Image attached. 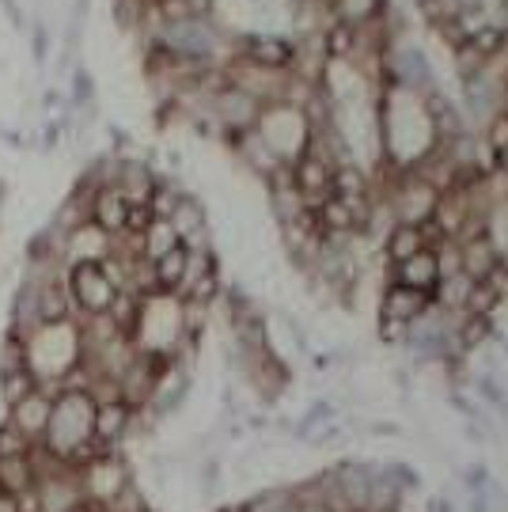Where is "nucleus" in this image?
<instances>
[{"label": "nucleus", "instance_id": "obj_1", "mask_svg": "<svg viewBox=\"0 0 508 512\" xmlns=\"http://www.w3.org/2000/svg\"><path fill=\"white\" fill-rule=\"evenodd\" d=\"M23 346H27L31 376L42 387H50V391L65 384V376L73 368L84 365V338H80L76 319H69V323H42V327H35L23 338Z\"/></svg>", "mask_w": 508, "mask_h": 512}, {"label": "nucleus", "instance_id": "obj_2", "mask_svg": "<svg viewBox=\"0 0 508 512\" xmlns=\"http://www.w3.org/2000/svg\"><path fill=\"white\" fill-rule=\"evenodd\" d=\"M186 334V311L179 293H145L137 319L129 327V342L145 357H175Z\"/></svg>", "mask_w": 508, "mask_h": 512}, {"label": "nucleus", "instance_id": "obj_3", "mask_svg": "<svg viewBox=\"0 0 508 512\" xmlns=\"http://www.w3.org/2000/svg\"><path fill=\"white\" fill-rule=\"evenodd\" d=\"M254 133L266 141V148H270L281 164H289V167L296 164L300 156H308V148H311L308 110L292 107V103H270V107H262Z\"/></svg>", "mask_w": 508, "mask_h": 512}, {"label": "nucleus", "instance_id": "obj_4", "mask_svg": "<svg viewBox=\"0 0 508 512\" xmlns=\"http://www.w3.org/2000/svg\"><path fill=\"white\" fill-rule=\"evenodd\" d=\"M65 289H69V300L76 308V319L110 315L114 300L122 293V285L107 270V262H73V266H65Z\"/></svg>", "mask_w": 508, "mask_h": 512}, {"label": "nucleus", "instance_id": "obj_5", "mask_svg": "<svg viewBox=\"0 0 508 512\" xmlns=\"http://www.w3.org/2000/svg\"><path fill=\"white\" fill-rule=\"evenodd\" d=\"M80 478H84V494H88L91 505L107 509L114 497H122L137 482V467L126 452H103L80 471Z\"/></svg>", "mask_w": 508, "mask_h": 512}, {"label": "nucleus", "instance_id": "obj_6", "mask_svg": "<svg viewBox=\"0 0 508 512\" xmlns=\"http://www.w3.org/2000/svg\"><path fill=\"white\" fill-rule=\"evenodd\" d=\"M236 61H251L262 69H277V73H292V61H296V38L285 35H236Z\"/></svg>", "mask_w": 508, "mask_h": 512}, {"label": "nucleus", "instance_id": "obj_7", "mask_svg": "<svg viewBox=\"0 0 508 512\" xmlns=\"http://www.w3.org/2000/svg\"><path fill=\"white\" fill-rule=\"evenodd\" d=\"M54 395L57 391H50V387H38L27 399H19L16 406H8V410H4V421H8L16 433H23L31 444H42L46 425H50V410H54Z\"/></svg>", "mask_w": 508, "mask_h": 512}, {"label": "nucleus", "instance_id": "obj_8", "mask_svg": "<svg viewBox=\"0 0 508 512\" xmlns=\"http://www.w3.org/2000/svg\"><path fill=\"white\" fill-rule=\"evenodd\" d=\"M292 183L300 190V198L308 202V209H315L319 202H327L330 198V183H334V164L323 160V156H300L296 164H292Z\"/></svg>", "mask_w": 508, "mask_h": 512}, {"label": "nucleus", "instance_id": "obj_9", "mask_svg": "<svg viewBox=\"0 0 508 512\" xmlns=\"http://www.w3.org/2000/svg\"><path fill=\"white\" fill-rule=\"evenodd\" d=\"M429 304H433V293H421V289H410V285H399V281H387L380 296H376V315L414 323L418 315L429 311Z\"/></svg>", "mask_w": 508, "mask_h": 512}, {"label": "nucleus", "instance_id": "obj_10", "mask_svg": "<svg viewBox=\"0 0 508 512\" xmlns=\"http://www.w3.org/2000/svg\"><path fill=\"white\" fill-rule=\"evenodd\" d=\"M126 213H129V202L118 186L114 183L95 186V194H91V224H95V228H103L107 236H122Z\"/></svg>", "mask_w": 508, "mask_h": 512}, {"label": "nucleus", "instance_id": "obj_11", "mask_svg": "<svg viewBox=\"0 0 508 512\" xmlns=\"http://www.w3.org/2000/svg\"><path fill=\"white\" fill-rule=\"evenodd\" d=\"M421 251H429V239L421 232V224H395L380 243V258L387 262V270L406 262V258L421 255Z\"/></svg>", "mask_w": 508, "mask_h": 512}, {"label": "nucleus", "instance_id": "obj_12", "mask_svg": "<svg viewBox=\"0 0 508 512\" xmlns=\"http://www.w3.org/2000/svg\"><path fill=\"white\" fill-rule=\"evenodd\" d=\"M387 281H399V285H410V289H421V293H433L436 281H440V266H436L433 247L414 258H406L399 266H391V270H387Z\"/></svg>", "mask_w": 508, "mask_h": 512}, {"label": "nucleus", "instance_id": "obj_13", "mask_svg": "<svg viewBox=\"0 0 508 512\" xmlns=\"http://www.w3.org/2000/svg\"><path fill=\"white\" fill-rule=\"evenodd\" d=\"M459 247H463V274H471L474 281H486L493 270L505 266V258L497 255V247L490 243V236L459 239Z\"/></svg>", "mask_w": 508, "mask_h": 512}, {"label": "nucleus", "instance_id": "obj_14", "mask_svg": "<svg viewBox=\"0 0 508 512\" xmlns=\"http://www.w3.org/2000/svg\"><path fill=\"white\" fill-rule=\"evenodd\" d=\"M186 274H190V251H186L182 243L175 247V251H167L164 258H156V262H152L156 293H182Z\"/></svg>", "mask_w": 508, "mask_h": 512}, {"label": "nucleus", "instance_id": "obj_15", "mask_svg": "<svg viewBox=\"0 0 508 512\" xmlns=\"http://www.w3.org/2000/svg\"><path fill=\"white\" fill-rule=\"evenodd\" d=\"M474 289V277L471 274H452V277H440L433 289V304L448 315H463L467 311V300H471Z\"/></svg>", "mask_w": 508, "mask_h": 512}, {"label": "nucleus", "instance_id": "obj_16", "mask_svg": "<svg viewBox=\"0 0 508 512\" xmlns=\"http://www.w3.org/2000/svg\"><path fill=\"white\" fill-rule=\"evenodd\" d=\"M387 16V0H330V19L345 27H364Z\"/></svg>", "mask_w": 508, "mask_h": 512}, {"label": "nucleus", "instance_id": "obj_17", "mask_svg": "<svg viewBox=\"0 0 508 512\" xmlns=\"http://www.w3.org/2000/svg\"><path fill=\"white\" fill-rule=\"evenodd\" d=\"M35 452V448H31ZM35 459L31 456H16V459H0V494H27L35 490Z\"/></svg>", "mask_w": 508, "mask_h": 512}, {"label": "nucleus", "instance_id": "obj_18", "mask_svg": "<svg viewBox=\"0 0 508 512\" xmlns=\"http://www.w3.org/2000/svg\"><path fill=\"white\" fill-rule=\"evenodd\" d=\"M182 239L179 232L171 228V220H152L145 228V236H141V258L145 262H156V258H164L167 251H175Z\"/></svg>", "mask_w": 508, "mask_h": 512}, {"label": "nucleus", "instance_id": "obj_19", "mask_svg": "<svg viewBox=\"0 0 508 512\" xmlns=\"http://www.w3.org/2000/svg\"><path fill=\"white\" fill-rule=\"evenodd\" d=\"M38 380L31 376V368H19V372H8V376H0V406L8 410V406H16L19 399H27L31 391H38Z\"/></svg>", "mask_w": 508, "mask_h": 512}, {"label": "nucleus", "instance_id": "obj_20", "mask_svg": "<svg viewBox=\"0 0 508 512\" xmlns=\"http://www.w3.org/2000/svg\"><path fill=\"white\" fill-rule=\"evenodd\" d=\"M478 137H482V145L490 148V156L505 152V148H508V107L497 110L490 122L482 126V133H478Z\"/></svg>", "mask_w": 508, "mask_h": 512}, {"label": "nucleus", "instance_id": "obj_21", "mask_svg": "<svg viewBox=\"0 0 508 512\" xmlns=\"http://www.w3.org/2000/svg\"><path fill=\"white\" fill-rule=\"evenodd\" d=\"M376 338L391 349H406V342H410V323H402V319H387V315H376Z\"/></svg>", "mask_w": 508, "mask_h": 512}, {"label": "nucleus", "instance_id": "obj_22", "mask_svg": "<svg viewBox=\"0 0 508 512\" xmlns=\"http://www.w3.org/2000/svg\"><path fill=\"white\" fill-rule=\"evenodd\" d=\"M31 440L23 437V433H16L8 421H0V459H16V456H31Z\"/></svg>", "mask_w": 508, "mask_h": 512}, {"label": "nucleus", "instance_id": "obj_23", "mask_svg": "<svg viewBox=\"0 0 508 512\" xmlns=\"http://www.w3.org/2000/svg\"><path fill=\"white\" fill-rule=\"evenodd\" d=\"M190 16H213L217 12V0H182Z\"/></svg>", "mask_w": 508, "mask_h": 512}, {"label": "nucleus", "instance_id": "obj_24", "mask_svg": "<svg viewBox=\"0 0 508 512\" xmlns=\"http://www.w3.org/2000/svg\"><path fill=\"white\" fill-rule=\"evenodd\" d=\"M0 512H19V497L0 494Z\"/></svg>", "mask_w": 508, "mask_h": 512}, {"label": "nucleus", "instance_id": "obj_25", "mask_svg": "<svg viewBox=\"0 0 508 512\" xmlns=\"http://www.w3.org/2000/svg\"><path fill=\"white\" fill-rule=\"evenodd\" d=\"M505 103H508V84H505Z\"/></svg>", "mask_w": 508, "mask_h": 512}, {"label": "nucleus", "instance_id": "obj_26", "mask_svg": "<svg viewBox=\"0 0 508 512\" xmlns=\"http://www.w3.org/2000/svg\"><path fill=\"white\" fill-rule=\"evenodd\" d=\"M243 512H247V509H243Z\"/></svg>", "mask_w": 508, "mask_h": 512}]
</instances>
